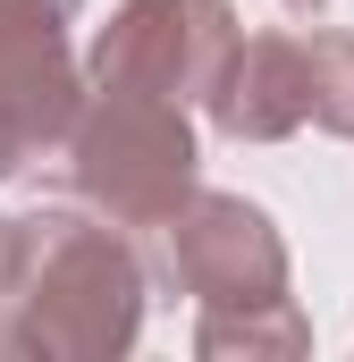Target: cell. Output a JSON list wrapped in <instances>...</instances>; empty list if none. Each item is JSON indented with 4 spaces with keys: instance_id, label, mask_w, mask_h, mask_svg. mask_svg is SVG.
Segmentation results:
<instances>
[{
    "instance_id": "1",
    "label": "cell",
    "mask_w": 354,
    "mask_h": 362,
    "mask_svg": "<svg viewBox=\"0 0 354 362\" xmlns=\"http://www.w3.org/2000/svg\"><path fill=\"white\" fill-rule=\"evenodd\" d=\"M144 337V253L101 211H34L17 278V354L101 362Z\"/></svg>"
},
{
    "instance_id": "2",
    "label": "cell",
    "mask_w": 354,
    "mask_h": 362,
    "mask_svg": "<svg viewBox=\"0 0 354 362\" xmlns=\"http://www.w3.org/2000/svg\"><path fill=\"white\" fill-rule=\"evenodd\" d=\"M51 177L68 202H85L118 228H169L177 211L202 194L194 185V127L185 101L135 85H93L76 127L51 152Z\"/></svg>"
},
{
    "instance_id": "3",
    "label": "cell",
    "mask_w": 354,
    "mask_h": 362,
    "mask_svg": "<svg viewBox=\"0 0 354 362\" xmlns=\"http://www.w3.org/2000/svg\"><path fill=\"white\" fill-rule=\"evenodd\" d=\"M236 8L228 0H118L110 25L85 42V85H135L169 101H211L236 59Z\"/></svg>"
},
{
    "instance_id": "4",
    "label": "cell",
    "mask_w": 354,
    "mask_h": 362,
    "mask_svg": "<svg viewBox=\"0 0 354 362\" xmlns=\"http://www.w3.org/2000/svg\"><path fill=\"white\" fill-rule=\"evenodd\" d=\"M68 25L76 0H0V185L42 169L93 93Z\"/></svg>"
},
{
    "instance_id": "5",
    "label": "cell",
    "mask_w": 354,
    "mask_h": 362,
    "mask_svg": "<svg viewBox=\"0 0 354 362\" xmlns=\"http://www.w3.org/2000/svg\"><path fill=\"white\" fill-rule=\"evenodd\" d=\"M161 270L202 312L287 303V245H278L270 211L245 202V194H194L169 228H161Z\"/></svg>"
},
{
    "instance_id": "6",
    "label": "cell",
    "mask_w": 354,
    "mask_h": 362,
    "mask_svg": "<svg viewBox=\"0 0 354 362\" xmlns=\"http://www.w3.org/2000/svg\"><path fill=\"white\" fill-rule=\"evenodd\" d=\"M202 110L228 144H278L312 127V34H245Z\"/></svg>"
},
{
    "instance_id": "7",
    "label": "cell",
    "mask_w": 354,
    "mask_h": 362,
    "mask_svg": "<svg viewBox=\"0 0 354 362\" xmlns=\"http://www.w3.org/2000/svg\"><path fill=\"white\" fill-rule=\"evenodd\" d=\"M312 346V329H304V312H295V295L287 303H253V312H202L194 320V354H304Z\"/></svg>"
},
{
    "instance_id": "8",
    "label": "cell",
    "mask_w": 354,
    "mask_h": 362,
    "mask_svg": "<svg viewBox=\"0 0 354 362\" xmlns=\"http://www.w3.org/2000/svg\"><path fill=\"white\" fill-rule=\"evenodd\" d=\"M312 127L354 144V34L346 25L312 34Z\"/></svg>"
},
{
    "instance_id": "9",
    "label": "cell",
    "mask_w": 354,
    "mask_h": 362,
    "mask_svg": "<svg viewBox=\"0 0 354 362\" xmlns=\"http://www.w3.org/2000/svg\"><path fill=\"white\" fill-rule=\"evenodd\" d=\"M17 278H25V219H0V354H17Z\"/></svg>"
},
{
    "instance_id": "10",
    "label": "cell",
    "mask_w": 354,
    "mask_h": 362,
    "mask_svg": "<svg viewBox=\"0 0 354 362\" xmlns=\"http://www.w3.org/2000/svg\"><path fill=\"white\" fill-rule=\"evenodd\" d=\"M287 8H295V17H321V8H329V0H287Z\"/></svg>"
}]
</instances>
